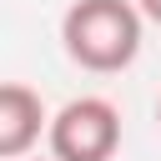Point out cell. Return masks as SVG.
<instances>
[{
	"mask_svg": "<svg viewBox=\"0 0 161 161\" xmlns=\"http://www.w3.org/2000/svg\"><path fill=\"white\" fill-rule=\"evenodd\" d=\"M50 131V111L40 101V91H30L25 80H5L0 86V156L20 161L30 156V146Z\"/></svg>",
	"mask_w": 161,
	"mask_h": 161,
	"instance_id": "cell-3",
	"label": "cell"
},
{
	"mask_svg": "<svg viewBox=\"0 0 161 161\" xmlns=\"http://www.w3.org/2000/svg\"><path fill=\"white\" fill-rule=\"evenodd\" d=\"M45 141L55 161H111L121 151V111L106 96H75L50 116Z\"/></svg>",
	"mask_w": 161,
	"mask_h": 161,
	"instance_id": "cell-2",
	"label": "cell"
},
{
	"mask_svg": "<svg viewBox=\"0 0 161 161\" xmlns=\"http://www.w3.org/2000/svg\"><path fill=\"white\" fill-rule=\"evenodd\" d=\"M136 5H141V15H146L151 25H161V0H136Z\"/></svg>",
	"mask_w": 161,
	"mask_h": 161,
	"instance_id": "cell-4",
	"label": "cell"
},
{
	"mask_svg": "<svg viewBox=\"0 0 161 161\" xmlns=\"http://www.w3.org/2000/svg\"><path fill=\"white\" fill-rule=\"evenodd\" d=\"M146 15L136 0H70L60 15V45L70 65L91 75H121L141 55Z\"/></svg>",
	"mask_w": 161,
	"mask_h": 161,
	"instance_id": "cell-1",
	"label": "cell"
},
{
	"mask_svg": "<svg viewBox=\"0 0 161 161\" xmlns=\"http://www.w3.org/2000/svg\"><path fill=\"white\" fill-rule=\"evenodd\" d=\"M156 121H161V101H156Z\"/></svg>",
	"mask_w": 161,
	"mask_h": 161,
	"instance_id": "cell-6",
	"label": "cell"
},
{
	"mask_svg": "<svg viewBox=\"0 0 161 161\" xmlns=\"http://www.w3.org/2000/svg\"><path fill=\"white\" fill-rule=\"evenodd\" d=\"M20 161H30V156H20ZM40 161H55V156H40Z\"/></svg>",
	"mask_w": 161,
	"mask_h": 161,
	"instance_id": "cell-5",
	"label": "cell"
}]
</instances>
